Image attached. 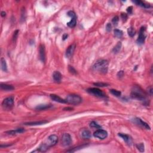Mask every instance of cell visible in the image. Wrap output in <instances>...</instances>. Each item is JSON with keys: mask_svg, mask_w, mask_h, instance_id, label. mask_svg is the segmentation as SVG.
Returning <instances> with one entry per match:
<instances>
[{"mask_svg": "<svg viewBox=\"0 0 153 153\" xmlns=\"http://www.w3.org/2000/svg\"><path fill=\"white\" fill-rule=\"evenodd\" d=\"M131 97L133 99H137V100H141L144 102H147V94L139 86L133 87L132 92H131Z\"/></svg>", "mask_w": 153, "mask_h": 153, "instance_id": "6da1fadb", "label": "cell"}, {"mask_svg": "<svg viewBox=\"0 0 153 153\" xmlns=\"http://www.w3.org/2000/svg\"><path fill=\"white\" fill-rule=\"evenodd\" d=\"M108 62L106 60H99L97 61L93 66V70L101 74H106L108 71Z\"/></svg>", "mask_w": 153, "mask_h": 153, "instance_id": "7a4b0ae2", "label": "cell"}, {"mask_svg": "<svg viewBox=\"0 0 153 153\" xmlns=\"http://www.w3.org/2000/svg\"><path fill=\"white\" fill-rule=\"evenodd\" d=\"M66 102L72 105H78L82 102V98L77 94H69L66 96Z\"/></svg>", "mask_w": 153, "mask_h": 153, "instance_id": "3957f363", "label": "cell"}, {"mask_svg": "<svg viewBox=\"0 0 153 153\" xmlns=\"http://www.w3.org/2000/svg\"><path fill=\"white\" fill-rule=\"evenodd\" d=\"M14 106V97L10 96L6 98L2 102V106L4 110L10 111Z\"/></svg>", "mask_w": 153, "mask_h": 153, "instance_id": "277c9868", "label": "cell"}, {"mask_svg": "<svg viewBox=\"0 0 153 153\" xmlns=\"http://www.w3.org/2000/svg\"><path fill=\"white\" fill-rule=\"evenodd\" d=\"M87 92L90 93L91 94L95 96L98 97L100 98H106V94L104 93L101 90L99 89L98 88H89L87 89Z\"/></svg>", "mask_w": 153, "mask_h": 153, "instance_id": "5b68a950", "label": "cell"}, {"mask_svg": "<svg viewBox=\"0 0 153 153\" xmlns=\"http://www.w3.org/2000/svg\"><path fill=\"white\" fill-rule=\"evenodd\" d=\"M58 142V137L55 135H50L45 141L44 144L46 145L48 148L53 147Z\"/></svg>", "mask_w": 153, "mask_h": 153, "instance_id": "8992f818", "label": "cell"}, {"mask_svg": "<svg viewBox=\"0 0 153 153\" xmlns=\"http://www.w3.org/2000/svg\"><path fill=\"white\" fill-rule=\"evenodd\" d=\"M72 143V138L69 133H64L62 137V144L64 146H70Z\"/></svg>", "mask_w": 153, "mask_h": 153, "instance_id": "52a82bcc", "label": "cell"}, {"mask_svg": "<svg viewBox=\"0 0 153 153\" xmlns=\"http://www.w3.org/2000/svg\"><path fill=\"white\" fill-rule=\"evenodd\" d=\"M145 28L142 26L141 28L140 31H139V35L138 37V40H137V43L138 44H142L145 41V38H146V35H145Z\"/></svg>", "mask_w": 153, "mask_h": 153, "instance_id": "ba28073f", "label": "cell"}, {"mask_svg": "<svg viewBox=\"0 0 153 153\" xmlns=\"http://www.w3.org/2000/svg\"><path fill=\"white\" fill-rule=\"evenodd\" d=\"M94 137L99 138L100 139H104L108 136V132L106 130L102 129H99L96 131L93 134Z\"/></svg>", "mask_w": 153, "mask_h": 153, "instance_id": "9c48e42d", "label": "cell"}, {"mask_svg": "<svg viewBox=\"0 0 153 153\" xmlns=\"http://www.w3.org/2000/svg\"><path fill=\"white\" fill-rule=\"evenodd\" d=\"M118 136L121 137V138L126 142V144H127V145H129V146L132 145V143H133L132 138H131L129 135H127L126 134H124V133H118Z\"/></svg>", "mask_w": 153, "mask_h": 153, "instance_id": "30bf717a", "label": "cell"}, {"mask_svg": "<svg viewBox=\"0 0 153 153\" xmlns=\"http://www.w3.org/2000/svg\"><path fill=\"white\" fill-rule=\"evenodd\" d=\"M75 49H76V44H73L69 46L66 50V56L68 58H71L74 52Z\"/></svg>", "mask_w": 153, "mask_h": 153, "instance_id": "8fae6325", "label": "cell"}, {"mask_svg": "<svg viewBox=\"0 0 153 153\" xmlns=\"http://www.w3.org/2000/svg\"><path fill=\"white\" fill-rule=\"evenodd\" d=\"M39 54H40V59L42 62H45L46 61V53H45L44 46L41 44L39 48Z\"/></svg>", "mask_w": 153, "mask_h": 153, "instance_id": "7c38bea8", "label": "cell"}, {"mask_svg": "<svg viewBox=\"0 0 153 153\" xmlns=\"http://www.w3.org/2000/svg\"><path fill=\"white\" fill-rule=\"evenodd\" d=\"M135 121L136 123L137 124L139 125V126H142V127H143L144 128L146 129L147 130H150L151 129V128H150V126H149L148 124L147 123L144 122V121H143L142 120H141V119L140 118H136V119H135Z\"/></svg>", "mask_w": 153, "mask_h": 153, "instance_id": "4fadbf2b", "label": "cell"}, {"mask_svg": "<svg viewBox=\"0 0 153 153\" xmlns=\"http://www.w3.org/2000/svg\"><path fill=\"white\" fill-rule=\"evenodd\" d=\"M50 98H52V99H53L54 101L57 102L61 103V104H66V103H67L65 99H62L61 98H60L59 96L56 95V94H50Z\"/></svg>", "mask_w": 153, "mask_h": 153, "instance_id": "5bb4252c", "label": "cell"}, {"mask_svg": "<svg viewBox=\"0 0 153 153\" xmlns=\"http://www.w3.org/2000/svg\"><path fill=\"white\" fill-rule=\"evenodd\" d=\"M54 81L56 82H60L62 80V74L59 71H54L53 75Z\"/></svg>", "mask_w": 153, "mask_h": 153, "instance_id": "9a60e30c", "label": "cell"}, {"mask_svg": "<svg viewBox=\"0 0 153 153\" xmlns=\"http://www.w3.org/2000/svg\"><path fill=\"white\" fill-rule=\"evenodd\" d=\"M24 132H25V130H24V129L20 128L16 130H12L8 131V132H7L6 133L8 135H14L19 134V133H22Z\"/></svg>", "mask_w": 153, "mask_h": 153, "instance_id": "2e32d148", "label": "cell"}, {"mask_svg": "<svg viewBox=\"0 0 153 153\" xmlns=\"http://www.w3.org/2000/svg\"><path fill=\"white\" fill-rule=\"evenodd\" d=\"M81 136L84 138V139H89L91 138L92 135H91L90 131L88 130L87 129H84L81 132Z\"/></svg>", "mask_w": 153, "mask_h": 153, "instance_id": "e0dca14e", "label": "cell"}, {"mask_svg": "<svg viewBox=\"0 0 153 153\" xmlns=\"http://www.w3.org/2000/svg\"><path fill=\"white\" fill-rule=\"evenodd\" d=\"M48 121H46V120H43V121H34V122H28L25 123V125L27 126H37V125H41L47 123Z\"/></svg>", "mask_w": 153, "mask_h": 153, "instance_id": "ac0fdd59", "label": "cell"}, {"mask_svg": "<svg viewBox=\"0 0 153 153\" xmlns=\"http://www.w3.org/2000/svg\"><path fill=\"white\" fill-rule=\"evenodd\" d=\"M0 86H1V89L4 90H6V91H11L14 89V87H13L12 85L7 84L1 83V85H0Z\"/></svg>", "mask_w": 153, "mask_h": 153, "instance_id": "d6986e66", "label": "cell"}, {"mask_svg": "<svg viewBox=\"0 0 153 153\" xmlns=\"http://www.w3.org/2000/svg\"><path fill=\"white\" fill-rule=\"evenodd\" d=\"M133 2H134L135 4H136L138 6H141L142 7H144L145 8H148L150 7V5L148 4L145 3V2H142L141 1H133Z\"/></svg>", "mask_w": 153, "mask_h": 153, "instance_id": "ffe728a7", "label": "cell"}, {"mask_svg": "<svg viewBox=\"0 0 153 153\" xmlns=\"http://www.w3.org/2000/svg\"><path fill=\"white\" fill-rule=\"evenodd\" d=\"M50 105H47V104H43V105H39L37 107L35 108V109L37 110H39V111H41V110H46L47 109H49L50 108H51Z\"/></svg>", "mask_w": 153, "mask_h": 153, "instance_id": "44dd1931", "label": "cell"}, {"mask_svg": "<svg viewBox=\"0 0 153 153\" xmlns=\"http://www.w3.org/2000/svg\"><path fill=\"white\" fill-rule=\"evenodd\" d=\"M1 66L2 71H4V72H6L7 71V63H6V60L3 58H2L1 59Z\"/></svg>", "mask_w": 153, "mask_h": 153, "instance_id": "7402d4cb", "label": "cell"}, {"mask_svg": "<svg viewBox=\"0 0 153 153\" xmlns=\"http://www.w3.org/2000/svg\"><path fill=\"white\" fill-rule=\"evenodd\" d=\"M121 48V42H118L117 44H116V46L114 47L113 50H112V52H113L114 53H118L119 52H120V49Z\"/></svg>", "mask_w": 153, "mask_h": 153, "instance_id": "603a6c76", "label": "cell"}, {"mask_svg": "<svg viewBox=\"0 0 153 153\" xmlns=\"http://www.w3.org/2000/svg\"><path fill=\"white\" fill-rule=\"evenodd\" d=\"M76 18H72L71 21L69 22L67 24V25L70 28H74L76 26Z\"/></svg>", "mask_w": 153, "mask_h": 153, "instance_id": "cb8c5ba5", "label": "cell"}, {"mask_svg": "<svg viewBox=\"0 0 153 153\" xmlns=\"http://www.w3.org/2000/svg\"><path fill=\"white\" fill-rule=\"evenodd\" d=\"M127 32H128V34L130 37H134L135 35L136 31L133 27H130L129 28H128V29H127Z\"/></svg>", "mask_w": 153, "mask_h": 153, "instance_id": "d4e9b609", "label": "cell"}, {"mask_svg": "<svg viewBox=\"0 0 153 153\" xmlns=\"http://www.w3.org/2000/svg\"><path fill=\"white\" fill-rule=\"evenodd\" d=\"M114 35L115 37H117V38H121L123 36V34L122 31H121V30H119V29H115L114 31Z\"/></svg>", "mask_w": 153, "mask_h": 153, "instance_id": "484cf974", "label": "cell"}, {"mask_svg": "<svg viewBox=\"0 0 153 153\" xmlns=\"http://www.w3.org/2000/svg\"><path fill=\"white\" fill-rule=\"evenodd\" d=\"M110 92L111 93V94H112L113 95H114L117 97L120 96V95H121V92L118 90H117L111 89L110 90Z\"/></svg>", "mask_w": 153, "mask_h": 153, "instance_id": "4316f807", "label": "cell"}, {"mask_svg": "<svg viewBox=\"0 0 153 153\" xmlns=\"http://www.w3.org/2000/svg\"><path fill=\"white\" fill-rule=\"evenodd\" d=\"M136 148L141 152H144V145L143 143H141V144L136 145Z\"/></svg>", "mask_w": 153, "mask_h": 153, "instance_id": "83f0119b", "label": "cell"}, {"mask_svg": "<svg viewBox=\"0 0 153 153\" xmlns=\"http://www.w3.org/2000/svg\"><path fill=\"white\" fill-rule=\"evenodd\" d=\"M90 127H93V128H96V129L101 128V126H99L98 123H96L94 122V121H92V122L90 123Z\"/></svg>", "mask_w": 153, "mask_h": 153, "instance_id": "f1b7e54d", "label": "cell"}, {"mask_svg": "<svg viewBox=\"0 0 153 153\" xmlns=\"http://www.w3.org/2000/svg\"><path fill=\"white\" fill-rule=\"evenodd\" d=\"M93 84L96 86H98V87H106V86H108V84L105 83V82H96Z\"/></svg>", "mask_w": 153, "mask_h": 153, "instance_id": "f546056e", "label": "cell"}, {"mask_svg": "<svg viewBox=\"0 0 153 153\" xmlns=\"http://www.w3.org/2000/svg\"><path fill=\"white\" fill-rule=\"evenodd\" d=\"M68 70H69V71L70 72V73H71L72 74H76V71L74 68L73 67H72V66H69Z\"/></svg>", "mask_w": 153, "mask_h": 153, "instance_id": "4dcf8cb0", "label": "cell"}, {"mask_svg": "<svg viewBox=\"0 0 153 153\" xmlns=\"http://www.w3.org/2000/svg\"><path fill=\"white\" fill-rule=\"evenodd\" d=\"M68 15L70 17H71V18H76V13H75L74 12H72V11H70V12H68Z\"/></svg>", "mask_w": 153, "mask_h": 153, "instance_id": "1f68e13d", "label": "cell"}, {"mask_svg": "<svg viewBox=\"0 0 153 153\" xmlns=\"http://www.w3.org/2000/svg\"><path fill=\"white\" fill-rule=\"evenodd\" d=\"M119 18L118 16H115L113 19H112V22L113 23V24L114 25H117V24H118V22Z\"/></svg>", "mask_w": 153, "mask_h": 153, "instance_id": "d6a6232c", "label": "cell"}, {"mask_svg": "<svg viewBox=\"0 0 153 153\" xmlns=\"http://www.w3.org/2000/svg\"><path fill=\"white\" fill-rule=\"evenodd\" d=\"M121 19H123V20L124 22L126 21V20L127 19V14L126 13H122L121 15Z\"/></svg>", "mask_w": 153, "mask_h": 153, "instance_id": "836d02e7", "label": "cell"}, {"mask_svg": "<svg viewBox=\"0 0 153 153\" xmlns=\"http://www.w3.org/2000/svg\"><path fill=\"white\" fill-rule=\"evenodd\" d=\"M106 29L108 32H110L112 29V25L111 24H108L106 26Z\"/></svg>", "mask_w": 153, "mask_h": 153, "instance_id": "e575fe53", "label": "cell"}, {"mask_svg": "<svg viewBox=\"0 0 153 153\" xmlns=\"http://www.w3.org/2000/svg\"><path fill=\"white\" fill-rule=\"evenodd\" d=\"M18 33H19V31H18V30H17V31H16L15 32H14V35H13V40H14V41H16V40L18 38Z\"/></svg>", "mask_w": 153, "mask_h": 153, "instance_id": "d590c367", "label": "cell"}, {"mask_svg": "<svg viewBox=\"0 0 153 153\" xmlns=\"http://www.w3.org/2000/svg\"><path fill=\"white\" fill-rule=\"evenodd\" d=\"M124 76V71H120L117 73V76L118 78H122Z\"/></svg>", "mask_w": 153, "mask_h": 153, "instance_id": "8d00e7d4", "label": "cell"}, {"mask_svg": "<svg viewBox=\"0 0 153 153\" xmlns=\"http://www.w3.org/2000/svg\"><path fill=\"white\" fill-rule=\"evenodd\" d=\"M132 9H133V7H129L127 8V11L129 14H132Z\"/></svg>", "mask_w": 153, "mask_h": 153, "instance_id": "74e56055", "label": "cell"}, {"mask_svg": "<svg viewBox=\"0 0 153 153\" xmlns=\"http://www.w3.org/2000/svg\"><path fill=\"white\" fill-rule=\"evenodd\" d=\"M68 34H64V35L62 36L63 40H66V39L68 38Z\"/></svg>", "mask_w": 153, "mask_h": 153, "instance_id": "f35d334b", "label": "cell"}, {"mask_svg": "<svg viewBox=\"0 0 153 153\" xmlns=\"http://www.w3.org/2000/svg\"><path fill=\"white\" fill-rule=\"evenodd\" d=\"M148 92L150 93V94H151V95H152V94H153V88H152V87H150V89H148Z\"/></svg>", "mask_w": 153, "mask_h": 153, "instance_id": "ab89813d", "label": "cell"}, {"mask_svg": "<svg viewBox=\"0 0 153 153\" xmlns=\"http://www.w3.org/2000/svg\"><path fill=\"white\" fill-rule=\"evenodd\" d=\"M6 12H1V16H2V17L6 16Z\"/></svg>", "mask_w": 153, "mask_h": 153, "instance_id": "60d3db41", "label": "cell"}, {"mask_svg": "<svg viewBox=\"0 0 153 153\" xmlns=\"http://www.w3.org/2000/svg\"><path fill=\"white\" fill-rule=\"evenodd\" d=\"M73 110V108H70V107H67V108H64V110Z\"/></svg>", "mask_w": 153, "mask_h": 153, "instance_id": "b9f144b4", "label": "cell"}]
</instances>
